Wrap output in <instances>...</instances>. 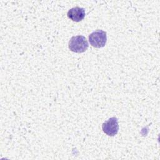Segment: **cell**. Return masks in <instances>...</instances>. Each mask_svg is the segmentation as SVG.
Segmentation results:
<instances>
[{"label":"cell","mask_w":160,"mask_h":160,"mask_svg":"<svg viewBox=\"0 0 160 160\" xmlns=\"http://www.w3.org/2000/svg\"><path fill=\"white\" fill-rule=\"evenodd\" d=\"M102 129L105 134L109 136H114L118 132V120L116 117L110 118L102 124Z\"/></svg>","instance_id":"3957f363"},{"label":"cell","mask_w":160,"mask_h":160,"mask_svg":"<svg viewBox=\"0 0 160 160\" xmlns=\"http://www.w3.org/2000/svg\"><path fill=\"white\" fill-rule=\"evenodd\" d=\"M69 49L74 52L81 53L86 51L89 47L88 42L84 36H72L69 41Z\"/></svg>","instance_id":"6da1fadb"},{"label":"cell","mask_w":160,"mask_h":160,"mask_svg":"<svg viewBox=\"0 0 160 160\" xmlns=\"http://www.w3.org/2000/svg\"><path fill=\"white\" fill-rule=\"evenodd\" d=\"M68 17L75 22L82 21L85 17V10L81 7H74L70 9L68 12Z\"/></svg>","instance_id":"277c9868"},{"label":"cell","mask_w":160,"mask_h":160,"mask_svg":"<svg viewBox=\"0 0 160 160\" xmlns=\"http://www.w3.org/2000/svg\"><path fill=\"white\" fill-rule=\"evenodd\" d=\"M89 41L90 44L96 48H103L107 41L106 32L103 30L98 29L90 34Z\"/></svg>","instance_id":"7a4b0ae2"}]
</instances>
